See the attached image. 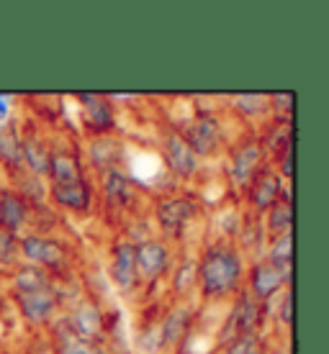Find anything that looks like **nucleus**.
I'll return each mask as SVG.
<instances>
[{
    "instance_id": "6",
    "label": "nucleus",
    "mask_w": 329,
    "mask_h": 354,
    "mask_svg": "<svg viewBox=\"0 0 329 354\" xmlns=\"http://www.w3.org/2000/svg\"><path fill=\"white\" fill-rule=\"evenodd\" d=\"M134 254H136V274L139 283L154 285L170 272V247L160 239H144L134 244Z\"/></svg>"
},
{
    "instance_id": "18",
    "label": "nucleus",
    "mask_w": 329,
    "mask_h": 354,
    "mask_svg": "<svg viewBox=\"0 0 329 354\" xmlns=\"http://www.w3.org/2000/svg\"><path fill=\"white\" fill-rule=\"evenodd\" d=\"M28 213H31V208H28V201L24 195H18L10 187L0 190V226L3 229L18 234L21 226L28 221Z\"/></svg>"
},
{
    "instance_id": "9",
    "label": "nucleus",
    "mask_w": 329,
    "mask_h": 354,
    "mask_svg": "<svg viewBox=\"0 0 329 354\" xmlns=\"http://www.w3.org/2000/svg\"><path fill=\"white\" fill-rule=\"evenodd\" d=\"M288 277H291V270L270 265L267 259H260L249 270V295L260 303L273 301L278 292H283Z\"/></svg>"
},
{
    "instance_id": "2",
    "label": "nucleus",
    "mask_w": 329,
    "mask_h": 354,
    "mask_svg": "<svg viewBox=\"0 0 329 354\" xmlns=\"http://www.w3.org/2000/svg\"><path fill=\"white\" fill-rule=\"evenodd\" d=\"M13 298L28 324H46L60 308V295L44 270L34 265L18 267L13 274Z\"/></svg>"
},
{
    "instance_id": "1",
    "label": "nucleus",
    "mask_w": 329,
    "mask_h": 354,
    "mask_svg": "<svg viewBox=\"0 0 329 354\" xmlns=\"http://www.w3.org/2000/svg\"><path fill=\"white\" fill-rule=\"evenodd\" d=\"M242 249L229 239L211 241L196 262V285L206 301H224L237 295L244 280Z\"/></svg>"
},
{
    "instance_id": "29",
    "label": "nucleus",
    "mask_w": 329,
    "mask_h": 354,
    "mask_svg": "<svg viewBox=\"0 0 329 354\" xmlns=\"http://www.w3.org/2000/svg\"><path fill=\"white\" fill-rule=\"evenodd\" d=\"M281 321L285 326H291V290L281 292Z\"/></svg>"
},
{
    "instance_id": "23",
    "label": "nucleus",
    "mask_w": 329,
    "mask_h": 354,
    "mask_svg": "<svg viewBox=\"0 0 329 354\" xmlns=\"http://www.w3.org/2000/svg\"><path fill=\"white\" fill-rule=\"evenodd\" d=\"M291 226H294V205L288 201H281L273 208H267V218H265V231L276 236H283V234H291Z\"/></svg>"
},
{
    "instance_id": "28",
    "label": "nucleus",
    "mask_w": 329,
    "mask_h": 354,
    "mask_svg": "<svg viewBox=\"0 0 329 354\" xmlns=\"http://www.w3.org/2000/svg\"><path fill=\"white\" fill-rule=\"evenodd\" d=\"M281 154V167H278V175L281 177H291L294 175V144H288L278 151Z\"/></svg>"
},
{
    "instance_id": "20",
    "label": "nucleus",
    "mask_w": 329,
    "mask_h": 354,
    "mask_svg": "<svg viewBox=\"0 0 329 354\" xmlns=\"http://www.w3.org/2000/svg\"><path fill=\"white\" fill-rule=\"evenodd\" d=\"M121 160H124V147L116 142L114 136H96V142L90 144V165L98 172H108V169H121Z\"/></svg>"
},
{
    "instance_id": "12",
    "label": "nucleus",
    "mask_w": 329,
    "mask_h": 354,
    "mask_svg": "<svg viewBox=\"0 0 329 354\" xmlns=\"http://www.w3.org/2000/svg\"><path fill=\"white\" fill-rule=\"evenodd\" d=\"M162 154H165V162L172 175L183 177V180H190L193 175H198V157L190 151L183 136L178 133V129H168L162 133Z\"/></svg>"
},
{
    "instance_id": "19",
    "label": "nucleus",
    "mask_w": 329,
    "mask_h": 354,
    "mask_svg": "<svg viewBox=\"0 0 329 354\" xmlns=\"http://www.w3.org/2000/svg\"><path fill=\"white\" fill-rule=\"evenodd\" d=\"M49 162H52V151L36 133L21 136V165H26L28 172L34 177H46L49 175Z\"/></svg>"
},
{
    "instance_id": "33",
    "label": "nucleus",
    "mask_w": 329,
    "mask_h": 354,
    "mask_svg": "<svg viewBox=\"0 0 329 354\" xmlns=\"http://www.w3.org/2000/svg\"><path fill=\"white\" fill-rule=\"evenodd\" d=\"M0 303H3V301H0Z\"/></svg>"
},
{
    "instance_id": "26",
    "label": "nucleus",
    "mask_w": 329,
    "mask_h": 354,
    "mask_svg": "<svg viewBox=\"0 0 329 354\" xmlns=\"http://www.w3.org/2000/svg\"><path fill=\"white\" fill-rule=\"evenodd\" d=\"M172 288H175L178 295H186L190 288H196V262L186 259V262L175 270V283H172Z\"/></svg>"
},
{
    "instance_id": "8",
    "label": "nucleus",
    "mask_w": 329,
    "mask_h": 354,
    "mask_svg": "<svg viewBox=\"0 0 329 354\" xmlns=\"http://www.w3.org/2000/svg\"><path fill=\"white\" fill-rule=\"evenodd\" d=\"M263 160H265V147L258 139H244L242 144L229 149V172L231 183L237 187H244L252 183V177L263 169Z\"/></svg>"
},
{
    "instance_id": "11",
    "label": "nucleus",
    "mask_w": 329,
    "mask_h": 354,
    "mask_svg": "<svg viewBox=\"0 0 329 354\" xmlns=\"http://www.w3.org/2000/svg\"><path fill=\"white\" fill-rule=\"evenodd\" d=\"M108 274L114 285L121 292H134L139 288V274H136V254H134V244L129 239H118L111 249V265Z\"/></svg>"
},
{
    "instance_id": "5",
    "label": "nucleus",
    "mask_w": 329,
    "mask_h": 354,
    "mask_svg": "<svg viewBox=\"0 0 329 354\" xmlns=\"http://www.w3.org/2000/svg\"><path fill=\"white\" fill-rule=\"evenodd\" d=\"M18 252L34 267H44V272H62L67 267V249L62 241L44 236V234H28L18 241Z\"/></svg>"
},
{
    "instance_id": "22",
    "label": "nucleus",
    "mask_w": 329,
    "mask_h": 354,
    "mask_svg": "<svg viewBox=\"0 0 329 354\" xmlns=\"http://www.w3.org/2000/svg\"><path fill=\"white\" fill-rule=\"evenodd\" d=\"M0 162L8 169H21V133L13 121L0 124Z\"/></svg>"
},
{
    "instance_id": "21",
    "label": "nucleus",
    "mask_w": 329,
    "mask_h": 354,
    "mask_svg": "<svg viewBox=\"0 0 329 354\" xmlns=\"http://www.w3.org/2000/svg\"><path fill=\"white\" fill-rule=\"evenodd\" d=\"M52 177V185H64V183H75V180H82L85 177V169H82L80 154L78 151H54L52 162H49V175Z\"/></svg>"
},
{
    "instance_id": "32",
    "label": "nucleus",
    "mask_w": 329,
    "mask_h": 354,
    "mask_svg": "<svg viewBox=\"0 0 329 354\" xmlns=\"http://www.w3.org/2000/svg\"><path fill=\"white\" fill-rule=\"evenodd\" d=\"M281 354H285V352H281Z\"/></svg>"
},
{
    "instance_id": "27",
    "label": "nucleus",
    "mask_w": 329,
    "mask_h": 354,
    "mask_svg": "<svg viewBox=\"0 0 329 354\" xmlns=\"http://www.w3.org/2000/svg\"><path fill=\"white\" fill-rule=\"evenodd\" d=\"M21 252H18V239L16 234H10L0 226V262H13Z\"/></svg>"
},
{
    "instance_id": "17",
    "label": "nucleus",
    "mask_w": 329,
    "mask_h": 354,
    "mask_svg": "<svg viewBox=\"0 0 329 354\" xmlns=\"http://www.w3.org/2000/svg\"><path fill=\"white\" fill-rule=\"evenodd\" d=\"M103 195H106V203L111 208H118L124 211L134 203V193H136V185L132 183V177L126 175L124 169H108L103 172Z\"/></svg>"
},
{
    "instance_id": "30",
    "label": "nucleus",
    "mask_w": 329,
    "mask_h": 354,
    "mask_svg": "<svg viewBox=\"0 0 329 354\" xmlns=\"http://www.w3.org/2000/svg\"><path fill=\"white\" fill-rule=\"evenodd\" d=\"M10 115V97L8 95H0V124H6Z\"/></svg>"
},
{
    "instance_id": "4",
    "label": "nucleus",
    "mask_w": 329,
    "mask_h": 354,
    "mask_svg": "<svg viewBox=\"0 0 329 354\" xmlns=\"http://www.w3.org/2000/svg\"><path fill=\"white\" fill-rule=\"evenodd\" d=\"M196 216L198 203L190 195H168L157 203V221L162 234L170 239H183Z\"/></svg>"
},
{
    "instance_id": "7",
    "label": "nucleus",
    "mask_w": 329,
    "mask_h": 354,
    "mask_svg": "<svg viewBox=\"0 0 329 354\" xmlns=\"http://www.w3.org/2000/svg\"><path fill=\"white\" fill-rule=\"evenodd\" d=\"M260 321H263V303L255 301L247 290L240 292L229 313V321L224 324V342L229 344L240 337H255Z\"/></svg>"
},
{
    "instance_id": "13",
    "label": "nucleus",
    "mask_w": 329,
    "mask_h": 354,
    "mask_svg": "<svg viewBox=\"0 0 329 354\" xmlns=\"http://www.w3.org/2000/svg\"><path fill=\"white\" fill-rule=\"evenodd\" d=\"M54 349L57 354H111L103 339L82 334L67 319L57 321L54 326Z\"/></svg>"
},
{
    "instance_id": "31",
    "label": "nucleus",
    "mask_w": 329,
    "mask_h": 354,
    "mask_svg": "<svg viewBox=\"0 0 329 354\" xmlns=\"http://www.w3.org/2000/svg\"><path fill=\"white\" fill-rule=\"evenodd\" d=\"M211 354H222V352H211Z\"/></svg>"
},
{
    "instance_id": "3",
    "label": "nucleus",
    "mask_w": 329,
    "mask_h": 354,
    "mask_svg": "<svg viewBox=\"0 0 329 354\" xmlns=\"http://www.w3.org/2000/svg\"><path fill=\"white\" fill-rule=\"evenodd\" d=\"M178 133L183 136V142L190 147V151L196 157H214V154L222 151V144H224L222 121L214 113H208V111H198Z\"/></svg>"
},
{
    "instance_id": "24",
    "label": "nucleus",
    "mask_w": 329,
    "mask_h": 354,
    "mask_svg": "<svg viewBox=\"0 0 329 354\" xmlns=\"http://www.w3.org/2000/svg\"><path fill=\"white\" fill-rule=\"evenodd\" d=\"M291 257H294V236L291 234L276 236V239L270 241V249H267V257H265L270 265L291 270Z\"/></svg>"
},
{
    "instance_id": "25",
    "label": "nucleus",
    "mask_w": 329,
    "mask_h": 354,
    "mask_svg": "<svg viewBox=\"0 0 329 354\" xmlns=\"http://www.w3.org/2000/svg\"><path fill=\"white\" fill-rule=\"evenodd\" d=\"M234 108L247 118H258V115H265L270 111V100H267V95H260V93H247V95L234 97Z\"/></svg>"
},
{
    "instance_id": "15",
    "label": "nucleus",
    "mask_w": 329,
    "mask_h": 354,
    "mask_svg": "<svg viewBox=\"0 0 329 354\" xmlns=\"http://www.w3.org/2000/svg\"><path fill=\"white\" fill-rule=\"evenodd\" d=\"M52 201L60 208L75 213H88L93 208V185H90L88 177L75 180V183H64V185H52L49 190Z\"/></svg>"
},
{
    "instance_id": "16",
    "label": "nucleus",
    "mask_w": 329,
    "mask_h": 354,
    "mask_svg": "<svg viewBox=\"0 0 329 354\" xmlns=\"http://www.w3.org/2000/svg\"><path fill=\"white\" fill-rule=\"evenodd\" d=\"M190 316H193V310L188 306H172L157 326V346L160 349L178 346L188 334V328H190Z\"/></svg>"
},
{
    "instance_id": "10",
    "label": "nucleus",
    "mask_w": 329,
    "mask_h": 354,
    "mask_svg": "<svg viewBox=\"0 0 329 354\" xmlns=\"http://www.w3.org/2000/svg\"><path fill=\"white\" fill-rule=\"evenodd\" d=\"M78 103L82 108V126L96 136H108L116 129V113L108 95L98 93H80Z\"/></svg>"
},
{
    "instance_id": "14",
    "label": "nucleus",
    "mask_w": 329,
    "mask_h": 354,
    "mask_svg": "<svg viewBox=\"0 0 329 354\" xmlns=\"http://www.w3.org/2000/svg\"><path fill=\"white\" fill-rule=\"evenodd\" d=\"M249 203L258 213H267V208H273L276 203H281L283 198V177L278 175L273 167H263L258 175L252 177L249 183Z\"/></svg>"
}]
</instances>
